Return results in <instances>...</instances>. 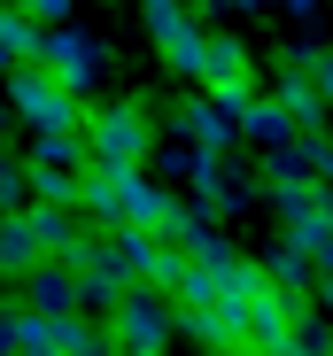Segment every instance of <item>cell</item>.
I'll list each match as a JSON object with an SVG mask.
<instances>
[{"mask_svg":"<svg viewBox=\"0 0 333 356\" xmlns=\"http://www.w3.org/2000/svg\"><path fill=\"white\" fill-rule=\"evenodd\" d=\"M318 302H325V318H333V271H318Z\"/></svg>","mask_w":333,"mask_h":356,"instance_id":"24","label":"cell"},{"mask_svg":"<svg viewBox=\"0 0 333 356\" xmlns=\"http://www.w3.org/2000/svg\"><path fill=\"white\" fill-rule=\"evenodd\" d=\"M47 256V241H39V225H31V209H8V217H0V271H31Z\"/></svg>","mask_w":333,"mask_h":356,"instance_id":"14","label":"cell"},{"mask_svg":"<svg viewBox=\"0 0 333 356\" xmlns=\"http://www.w3.org/2000/svg\"><path fill=\"white\" fill-rule=\"evenodd\" d=\"M108 356H140V348H124V341H117V348H108Z\"/></svg>","mask_w":333,"mask_h":356,"instance_id":"27","label":"cell"},{"mask_svg":"<svg viewBox=\"0 0 333 356\" xmlns=\"http://www.w3.org/2000/svg\"><path fill=\"white\" fill-rule=\"evenodd\" d=\"M78 209H86L101 232H117V225H140V232H155V225L171 217L179 202L163 194L147 170H86V186H78Z\"/></svg>","mask_w":333,"mask_h":356,"instance_id":"1","label":"cell"},{"mask_svg":"<svg viewBox=\"0 0 333 356\" xmlns=\"http://www.w3.org/2000/svg\"><path fill=\"white\" fill-rule=\"evenodd\" d=\"M108 333H117L124 348H140V356H163V348L179 341V302H171L155 279H140V286H124V294H117V310H108Z\"/></svg>","mask_w":333,"mask_h":356,"instance_id":"4","label":"cell"},{"mask_svg":"<svg viewBox=\"0 0 333 356\" xmlns=\"http://www.w3.org/2000/svg\"><path fill=\"white\" fill-rule=\"evenodd\" d=\"M54 348H63V356H108L117 333H108L101 318H86V310H70V318H54Z\"/></svg>","mask_w":333,"mask_h":356,"instance_id":"17","label":"cell"},{"mask_svg":"<svg viewBox=\"0 0 333 356\" xmlns=\"http://www.w3.org/2000/svg\"><path fill=\"white\" fill-rule=\"evenodd\" d=\"M179 140L186 147H202V155H233L241 147V124H233V108L225 101H209V93H194V101H179Z\"/></svg>","mask_w":333,"mask_h":356,"instance_id":"11","label":"cell"},{"mask_svg":"<svg viewBox=\"0 0 333 356\" xmlns=\"http://www.w3.org/2000/svg\"><path fill=\"white\" fill-rule=\"evenodd\" d=\"M271 356H302V348H295V341H287V348H271Z\"/></svg>","mask_w":333,"mask_h":356,"instance_id":"26","label":"cell"},{"mask_svg":"<svg viewBox=\"0 0 333 356\" xmlns=\"http://www.w3.org/2000/svg\"><path fill=\"white\" fill-rule=\"evenodd\" d=\"M194 78H202V93H209V101H225V108L256 101V63H248V47H241L233 31H209V39H202Z\"/></svg>","mask_w":333,"mask_h":356,"instance_id":"6","label":"cell"},{"mask_svg":"<svg viewBox=\"0 0 333 356\" xmlns=\"http://www.w3.org/2000/svg\"><path fill=\"white\" fill-rule=\"evenodd\" d=\"M39 16H24L16 8V0H0V70H16V63H31V54H39Z\"/></svg>","mask_w":333,"mask_h":356,"instance_id":"15","label":"cell"},{"mask_svg":"<svg viewBox=\"0 0 333 356\" xmlns=\"http://www.w3.org/2000/svg\"><path fill=\"white\" fill-rule=\"evenodd\" d=\"M8 209H31V170L0 155V217H8Z\"/></svg>","mask_w":333,"mask_h":356,"instance_id":"20","label":"cell"},{"mask_svg":"<svg viewBox=\"0 0 333 356\" xmlns=\"http://www.w3.org/2000/svg\"><path fill=\"white\" fill-rule=\"evenodd\" d=\"M295 318H302V302H287L279 286H256L248 294V341H241V356H271V348H287L295 341Z\"/></svg>","mask_w":333,"mask_h":356,"instance_id":"9","label":"cell"},{"mask_svg":"<svg viewBox=\"0 0 333 356\" xmlns=\"http://www.w3.org/2000/svg\"><path fill=\"white\" fill-rule=\"evenodd\" d=\"M0 356H16V318L0 310Z\"/></svg>","mask_w":333,"mask_h":356,"instance_id":"23","label":"cell"},{"mask_svg":"<svg viewBox=\"0 0 333 356\" xmlns=\"http://www.w3.org/2000/svg\"><path fill=\"white\" fill-rule=\"evenodd\" d=\"M78 155H86V170H147L155 132H147V116L132 101H108V108H86Z\"/></svg>","mask_w":333,"mask_h":356,"instance_id":"3","label":"cell"},{"mask_svg":"<svg viewBox=\"0 0 333 356\" xmlns=\"http://www.w3.org/2000/svg\"><path fill=\"white\" fill-rule=\"evenodd\" d=\"M54 356H63V348H54Z\"/></svg>","mask_w":333,"mask_h":356,"instance_id":"28","label":"cell"},{"mask_svg":"<svg viewBox=\"0 0 333 356\" xmlns=\"http://www.w3.org/2000/svg\"><path fill=\"white\" fill-rule=\"evenodd\" d=\"M31 63H47V70L63 78L70 93H86V86L101 78V47H93L86 31H70V24H47V31H39V54H31Z\"/></svg>","mask_w":333,"mask_h":356,"instance_id":"8","label":"cell"},{"mask_svg":"<svg viewBox=\"0 0 333 356\" xmlns=\"http://www.w3.org/2000/svg\"><path fill=\"white\" fill-rule=\"evenodd\" d=\"M279 108L295 116L302 132H325V124H333V108H325V93H318V78H310V70L295 63V54H287V70H279Z\"/></svg>","mask_w":333,"mask_h":356,"instance_id":"12","label":"cell"},{"mask_svg":"<svg viewBox=\"0 0 333 356\" xmlns=\"http://www.w3.org/2000/svg\"><path fill=\"white\" fill-rule=\"evenodd\" d=\"M279 8H295V16H318V8H325V0H279Z\"/></svg>","mask_w":333,"mask_h":356,"instance_id":"25","label":"cell"},{"mask_svg":"<svg viewBox=\"0 0 333 356\" xmlns=\"http://www.w3.org/2000/svg\"><path fill=\"white\" fill-rule=\"evenodd\" d=\"M140 16H147V39L163 47V63H171L179 78H194V63H202V24H194V8L186 0H140Z\"/></svg>","mask_w":333,"mask_h":356,"instance_id":"7","label":"cell"},{"mask_svg":"<svg viewBox=\"0 0 333 356\" xmlns=\"http://www.w3.org/2000/svg\"><path fill=\"white\" fill-rule=\"evenodd\" d=\"M16 318V356H54V318L39 310H8Z\"/></svg>","mask_w":333,"mask_h":356,"instance_id":"19","label":"cell"},{"mask_svg":"<svg viewBox=\"0 0 333 356\" xmlns=\"http://www.w3.org/2000/svg\"><path fill=\"white\" fill-rule=\"evenodd\" d=\"M16 8L39 16V24H63V16H70V0H16Z\"/></svg>","mask_w":333,"mask_h":356,"instance_id":"22","label":"cell"},{"mask_svg":"<svg viewBox=\"0 0 333 356\" xmlns=\"http://www.w3.org/2000/svg\"><path fill=\"white\" fill-rule=\"evenodd\" d=\"M263 279L279 286L287 302H310V279H318V271H310V248H295V241H279V248H271V264H263Z\"/></svg>","mask_w":333,"mask_h":356,"instance_id":"16","label":"cell"},{"mask_svg":"<svg viewBox=\"0 0 333 356\" xmlns=\"http://www.w3.org/2000/svg\"><path fill=\"white\" fill-rule=\"evenodd\" d=\"M302 155H310V178L333 186V132H302Z\"/></svg>","mask_w":333,"mask_h":356,"instance_id":"21","label":"cell"},{"mask_svg":"<svg viewBox=\"0 0 333 356\" xmlns=\"http://www.w3.org/2000/svg\"><path fill=\"white\" fill-rule=\"evenodd\" d=\"M24 310H39V318H70V310H86L78 271H70L63 256H39V264L24 271Z\"/></svg>","mask_w":333,"mask_h":356,"instance_id":"10","label":"cell"},{"mask_svg":"<svg viewBox=\"0 0 333 356\" xmlns=\"http://www.w3.org/2000/svg\"><path fill=\"white\" fill-rule=\"evenodd\" d=\"M24 170H31V202H78V186H86V163H39V155H24Z\"/></svg>","mask_w":333,"mask_h":356,"instance_id":"18","label":"cell"},{"mask_svg":"<svg viewBox=\"0 0 333 356\" xmlns=\"http://www.w3.org/2000/svg\"><path fill=\"white\" fill-rule=\"evenodd\" d=\"M233 124H241V140H256V147H287L302 124H295V116L279 108V93H263V101H241L233 108Z\"/></svg>","mask_w":333,"mask_h":356,"instance_id":"13","label":"cell"},{"mask_svg":"<svg viewBox=\"0 0 333 356\" xmlns=\"http://www.w3.org/2000/svg\"><path fill=\"white\" fill-rule=\"evenodd\" d=\"M0 78H8L16 124H31L39 140H47V132H86V93H70L47 63H16V70H0Z\"/></svg>","mask_w":333,"mask_h":356,"instance_id":"2","label":"cell"},{"mask_svg":"<svg viewBox=\"0 0 333 356\" xmlns=\"http://www.w3.org/2000/svg\"><path fill=\"white\" fill-rule=\"evenodd\" d=\"M263 209L287 225L295 248H318L325 232H333V186H325V178H271V186H263Z\"/></svg>","mask_w":333,"mask_h":356,"instance_id":"5","label":"cell"}]
</instances>
